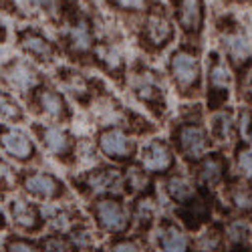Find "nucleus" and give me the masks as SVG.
I'll return each mask as SVG.
<instances>
[{"mask_svg": "<svg viewBox=\"0 0 252 252\" xmlns=\"http://www.w3.org/2000/svg\"><path fill=\"white\" fill-rule=\"evenodd\" d=\"M148 0H113V4L125 10H141Z\"/></svg>", "mask_w": 252, "mask_h": 252, "instance_id": "obj_40", "label": "nucleus"}, {"mask_svg": "<svg viewBox=\"0 0 252 252\" xmlns=\"http://www.w3.org/2000/svg\"><path fill=\"white\" fill-rule=\"evenodd\" d=\"M89 212L95 228L101 234L119 238L131 232V210L119 196H105L93 200Z\"/></svg>", "mask_w": 252, "mask_h": 252, "instance_id": "obj_1", "label": "nucleus"}, {"mask_svg": "<svg viewBox=\"0 0 252 252\" xmlns=\"http://www.w3.org/2000/svg\"><path fill=\"white\" fill-rule=\"evenodd\" d=\"M8 218H6V212L0 208V234H6L8 232Z\"/></svg>", "mask_w": 252, "mask_h": 252, "instance_id": "obj_41", "label": "nucleus"}, {"mask_svg": "<svg viewBox=\"0 0 252 252\" xmlns=\"http://www.w3.org/2000/svg\"><path fill=\"white\" fill-rule=\"evenodd\" d=\"M176 156L170 143L154 137L139 150V167L150 176H165L174 170Z\"/></svg>", "mask_w": 252, "mask_h": 252, "instance_id": "obj_12", "label": "nucleus"}, {"mask_svg": "<svg viewBox=\"0 0 252 252\" xmlns=\"http://www.w3.org/2000/svg\"><path fill=\"white\" fill-rule=\"evenodd\" d=\"M172 137H174V145L178 154L192 163L198 161L202 156H206L210 152V143H212V137H210L208 129L200 123V119H188L180 123L174 129Z\"/></svg>", "mask_w": 252, "mask_h": 252, "instance_id": "obj_4", "label": "nucleus"}, {"mask_svg": "<svg viewBox=\"0 0 252 252\" xmlns=\"http://www.w3.org/2000/svg\"><path fill=\"white\" fill-rule=\"evenodd\" d=\"M210 137L220 141V143H234L236 137H238V123L234 119V115L230 111H224V109H218L212 119H210Z\"/></svg>", "mask_w": 252, "mask_h": 252, "instance_id": "obj_25", "label": "nucleus"}, {"mask_svg": "<svg viewBox=\"0 0 252 252\" xmlns=\"http://www.w3.org/2000/svg\"><path fill=\"white\" fill-rule=\"evenodd\" d=\"M131 91L137 97L139 103H143L150 111L161 115L165 111V91H163V83L158 77L156 71L148 67H135L131 71Z\"/></svg>", "mask_w": 252, "mask_h": 252, "instance_id": "obj_5", "label": "nucleus"}, {"mask_svg": "<svg viewBox=\"0 0 252 252\" xmlns=\"http://www.w3.org/2000/svg\"><path fill=\"white\" fill-rule=\"evenodd\" d=\"M43 218H45V228L55 234H69L71 230L83 222V216L79 210H75L69 204H47L43 208Z\"/></svg>", "mask_w": 252, "mask_h": 252, "instance_id": "obj_19", "label": "nucleus"}, {"mask_svg": "<svg viewBox=\"0 0 252 252\" xmlns=\"http://www.w3.org/2000/svg\"><path fill=\"white\" fill-rule=\"evenodd\" d=\"M200 192V186L192 176L186 174H172L165 180V194L176 206H182L186 202H190L196 194Z\"/></svg>", "mask_w": 252, "mask_h": 252, "instance_id": "obj_24", "label": "nucleus"}, {"mask_svg": "<svg viewBox=\"0 0 252 252\" xmlns=\"http://www.w3.org/2000/svg\"><path fill=\"white\" fill-rule=\"evenodd\" d=\"M85 252H107V250H101V248H91V250H85Z\"/></svg>", "mask_w": 252, "mask_h": 252, "instance_id": "obj_45", "label": "nucleus"}, {"mask_svg": "<svg viewBox=\"0 0 252 252\" xmlns=\"http://www.w3.org/2000/svg\"><path fill=\"white\" fill-rule=\"evenodd\" d=\"M97 148L105 158L115 161V163L131 161L137 154L135 139L123 127H117V125H111V127H105V129L99 131Z\"/></svg>", "mask_w": 252, "mask_h": 252, "instance_id": "obj_7", "label": "nucleus"}, {"mask_svg": "<svg viewBox=\"0 0 252 252\" xmlns=\"http://www.w3.org/2000/svg\"><path fill=\"white\" fill-rule=\"evenodd\" d=\"M40 244H43L45 252H79V248L73 244L69 234L47 232L45 236H40Z\"/></svg>", "mask_w": 252, "mask_h": 252, "instance_id": "obj_36", "label": "nucleus"}, {"mask_svg": "<svg viewBox=\"0 0 252 252\" xmlns=\"http://www.w3.org/2000/svg\"><path fill=\"white\" fill-rule=\"evenodd\" d=\"M34 133H36V139L43 143V148L59 158V159H71L73 154H75V141L71 137V133L61 127L59 123H38L34 125Z\"/></svg>", "mask_w": 252, "mask_h": 252, "instance_id": "obj_14", "label": "nucleus"}, {"mask_svg": "<svg viewBox=\"0 0 252 252\" xmlns=\"http://www.w3.org/2000/svg\"><path fill=\"white\" fill-rule=\"evenodd\" d=\"M32 105L47 119V123H63L71 117L65 95L53 87H36L32 91Z\"/></svg>", "mask_w": 252, "mask_h": 252, "instance_id": "obj_16", "label": "nucleus"}, {"mask_svg": "<svg viewBox=\"0 0 252 252\" xmlns=\"http://www.w3.org/2000/svg\"><path fill=\"white\" fill-rule=\"evenodd\" d=\"M0 152L18 163H29L36 156L31 133L12 123H0Z\"/></svg>", "mask_w": 252, "mask_h": 252, "instance_id": "obj_11", "label": "nucleus"}, {"mask_svg": "<svg viewBox=\"0 0 252 252\" xmlns=\"http://www.w3.org/2000/svg\"><path fill=\"white\" fill-rule=\"evenodd\" d=\"M143 252H161L158 246H154V248H148V250H143Z\"/></svg>", "mask_w": 252, "mask_h": 252, "instance_id": "obj_44", "label": "nucleus"}, {"mask_svg": "<svg viewBox=\"0 0 252 252\" xmlns=\"http://www.w3.org/2000/svg\"><path fill=\"white\" fill-rule=\"evenodd\" d=\"M123 192L133 198L152 194V176L143 172L139 165H131L123 172Z\"/></svg>", "mask_w": 252, "mask_h": 252, "instance_id": "obj_27", "label": "nucleus"}, {"mask_svg": "<svg viewBox=\"0 0 252 252\" xmlns=\"http://www.w3.org/2000/svg\"><path fill=\"white\" fill-rule=\"evenodd\" d=\"M2 252H45L40 238H32L27 234H18V232H10L4 234L2 242H0Z\"/></svg>", "mask_w": 252, "mask_h": 252, "instance_id": "obj_32", "label": "nucleus"}, {"mask_svg": "<svg viewBox=\"0 0 252 252\" xmlns=\"http://www.w3.org/2000/svg\"><path fill=\"white\" fill-rule=\"evenodd\" d=\"M6 218L8 224L14 228V232L34 236L45 230V218H43V208L34 204L29 196L14 194L6 202Z\"/></svg>", "mask_w": 252, "mask_h": 252, "instance_id": "obj_3", "label": "nucleus"}, {"mask_svg": "<svg viewBox=\"0 0 252 252\" xmlns=\"http://www.w3.org/2000/svg\"><path fill=\"white\" fill-rule=\"evenodd\" d=\"M145 248L141 246V238L135 236H119V238H111L107 252H143Z\"/></svg>", "mask_w": 252, "mask_h": 252, "instance_id": "obj_38", "label": "nucleus"}, {"mask_svg": "<svg viewBox=\"0 0 252 252\" xmlns=\"http://www.w3.org/2000/svg\"><path fill=\"white\" fill-rule=\"evenodd\" d=\"M228 202L236 212H240L242 216L252 214V184L244 182V180H234L230 182L228 188Z\"/></svg>", "mask_w": 252, "mask_h": 252, "instance_id": "obj_29", "label": "nucleus"}, {"mask_svg": "<svg viewBox=\"0 0 252 252\" xmlns=\"http://www.w3.org/2000/svg\"><path fill=\"white\" fill-rule=\"evenodd\" d=\"M129 210H131V236L143 238L145 234H150L159 220L156 198L152 194L133 198V204L129 206Z\"/></svg>", "mask_w": 252, "mask_h": 252, "instance_id": "obj_18", "label": "nucleus"}, {"mask_svg": "<svg viewBox=\"0 0 252 252\" xmlns=\"http://www.w3.org/2000/svg\"><path fill=\"white\" fill-rule=\"evenodd\" d=\"M232 89V71L218 53H210L208 63V107L212 111L222 109Z\"/></svg>", "mask_w": 252, "mask_h": 252, "instance_id": "obj_6", "label": "nucleus"}, {"mask_svg": "<svg viewBox=\"0 0 252 252\" xmlns=\"http://www.w3.org/2000/svg\"><path fill=\"white\" fill-rule=\"evenodd\" d=\"M176 218L190 234H196L198 230L212 222V196H210V190L200 188V192L190 202L176 206Z\"/></svg>", "mask_w": 252, "mask_h": 252, "instance_id": "obj_10", "label": "nucleus"}, {"mask_svg": "<svg viewBox=\"0 0 252 252\" xmlns=\"http://www.w3.org/2000/svg\"><path fill=\"white\" fill-rule=\"evenodd\" d=\"M176 14H178V23L184 32L198 34L202 31V25H204L202 0H178Z\"/></svg>", "mask_w": 252, "mask_h": 252, "instance_id": "obj_23", "label": "nucleus"}, {"mask_svg": "<svg viewBox=\"0 0 252 252\" xmlns=\"http://www.w3.org/2000/svg\"><path fill=\"white\" fill-rule=\"evenodd\" d=\"M0 252H2V248H0Z\"/></svg>", "mask_w": 252, "mask_h": 252, "instance_id": "obj_46", "label": "nucleus"}, {"mask_svg": "<svg viewBox=\"0 0 252 252\" xmlns=\"http://www.w3.org/2000/svg\"><path fill=\"white\" fill-rule=\"evenodd\" d=\"M67 45H69V49L75 55H87L93 49V32H91V27L87 23H83V20L75 23L69 29Z\"/></svg>", "mask_w": 252, "mask_h": 252, "instance_id": "obj_30", "label": "nucleus"}, {"mask_svg": "<svg viewBox=\"0 0 252 252\" xmlns=\"http://www.w3.org/2000/svg\"><path fill=\"white\" fill-rule=\"evenodd\" d=\"M194 238L196 252H222L226 246L224 240V224L222 222H210L202 230H198Z\"/></svg>", "mask_w": 252, "mask_h": 252, "instance_id": "obj_26", "label": "nucleus"}, {"mask_svg": "<svg viewBox=\"0 0 252 252\" xmlns=\"http://www.w3.org/2000/svg\"><path fill=\"white\" fill-rule=\"evenodd\" d=\"M154 236L156 246L161 252H196L194 238L178 220L159 218L154 228Z\"/></svg>", "mask_w": 252, "mask_h": 252, "instance_id": "obj_13", "label": "nucleus"}, {"mask_svg": "<svg viewBox=\"0 0 252 252\" xmlns=\"http://www.w3.org/2000/svg\"><path fill=\"white\" fill-rule=\"evenodd\" d=\"M224 55L228 65L238 73V77H246L252 67V47L242 31L234 29L224 34Z\"/></svg>", "mask_w": 252, "mask_h": 252, "instance_id": "obj_17", "label": "nucleus"}, {"mask_svg": "<svg viewBox=\"0 0 252 252\" xmlns=\"http://www.w3.org/2000/svg\"><path fill=\"white\" fill-rule=\"evenodd\" d=\"M234 163L240 180L252 184V143H240L234 152Z\"/></svg>", "mask_w": 252, "mask_h": 252, "instance_id": "obj_34", "label": "nucleus"}, {"mask_svg": "<svg viewBox=\"0 0 252 252\" xmlns=\"http://www.w3.org/2000/svg\"><path fill=\"white\" fill-rule=\"evenodd\" d=\"M20 119H23V109H20L16 99L6 91H0V123L14 125Z\"/></svg>", "mask_w": 252, "mask_h": 252, "instance_id": "obj_35", "label": "nucleus"}, {"mask_svg": "<svg viewBox=\"0 0 252 252\" xmlns=\"http://www.w3.org/2000/svg\"><path fill=\"white\" fill-rule=\"evenodd\" d=\"M248 97H250V101H252V77H250V85H248Z\"/></svg>", "mask_w": 252, "mask_h": 252, "instance_id": "obj_43", "label": "nucleus"}, {"mask_svg": "<svg viewBox=\"0 0 252 252\" xmlns=\"http://www.w3.org/2000/svg\"><path fill=\"white\" fill-rule=\"evenodd\" d=\"M20 186H23L25 194L31 200H38L45 204H53L59 202L63 196H65L67 188L57 176L49 174V172H38V170H31L23 176L20 180Z\"/></svg>", "mask_w": 252, "mask_h": 252, "instance_id": "obj_8", "label": "nucleus"}, {"mask_svg": "<svg viewBox=\"0 0 252 252\" xmlns=\"http://www.w3.org/2000/svg\"><path fill=\"white\" fill-rule=\"evenodd\" d=\"M224 224V240L228 246H248L252 240V222L246 216L230 218Z\"/></svg>", "mask_w": 252, "mask_h": 252, "instance_id": "obj_28", "label": "nucleus"}, {"mask_svg": "<svg viewBox=\"0 0 252 252\" xmlns=\"http://www.w3.org/2000/svg\"><path fill=\"white\" fill-rule=\"evenodd\" d=\"M196 184L204 190L220 188L228 178V161L222 154L208 152L198 161H194V176Z\"/></svg>", "mask_w": 252, "mask_h": 252, "instance_id": "obj_15", "label": "nucleus"}, {"mask_svg": "<svg viewBox=\"0 0 252 252\" xmlns=\"http://www.w3.org/2000/svg\"><path fill=\"white\" fill-rule=\"evenodd\" d=\"M222 252H252L250 246H230L228 250H222Z\"/></svg>", "mask_w": 252, "mask_h": 252, "instance_id": "obj_42", "label": "nucleus"}, {"mask_svg": "<svg viewBox=\"0 0 252 252\" xmlns=\"http://www.w3.org/2000/svg\"><path fill=\"white\" fill-rule=\"evenodd\" d=\"M61 81H63V85H65V89L77 99V101H83V103H87L89 97H91V85H89V81L79 75V73H73V71H63L61 73Z\"/></svg>", "mask_w": 252, "mask_h": 252, "instance_id": "obj_33", "label": "nucleus"}, {"mask_svg": "<svg viewBox=\"0 0 252 252\" xmlns=\"http://www.w3.org/2000/svg\"><path fill=\"white\" fill-rule=\"evenodd\" d=\"M172 38H174V27L170 23V18L161 10L150 12L148 20H145V27H143V40L148 43V47L163 49Z\"/></svg>", "mask_w": 252, "mask_h": 252, "instance_id": "obj_20", "label": "nucleus"}, {"mask_svg": "<svg viewBox=\"0 0 252 252\" xmlns=\"http://www.w3.org/2000/svg\"><path fill=\"white\" fill-rule=\"evenodd\" d=\"M170 75L184 97L198 93L202 85V65L198 51L192 47H180L170 59Z\"/></svg>", "mask_w": 252, "mask_h": 252, "instance_id": "obj_2", "label": "nucleus"}, {"mask_svg": "<svg viewBox=\"0 0 252 252\" xmlns=\"http://www.w3.org/2000/svg\"><path fill=\"white\" fill-rule=\"evenodd\" d=\"M79 186L83 188V192L93 196L95 200L105 196H117L119 192H123V172L115 167H93L81 176Z\"/></svg>", "mask_w": 252, "mask_h": 252, "instance_id": "obj_9", "label": "nucleus"}, {"mask_svg": "<svg viewBox=\"0 0 252 252\" xmlns=\"http://www.w3.org/2000/svg\"><path fill=\"white\" fill-rule=\"evenodd\" d=\"M4 79L8 81V85L12 89H16L18 93H27V91H34L38 87V73L34 71V67L27 61H14L4 69Z\"/></svg>", "mask_w": 252, "mask_h": 252, "instance_id": "obj_21", "label": "nucleus"}, {"mask_svg": "<svg viewBox=\"0 0 252 252\" xmlns=\"http://www.w3.org/2000/svg\"><path fill=\"white\" fill-rule=\"evenodd\" d=\"M18 45L23 49L32 61L38 63H51L55 59V47L53 43L45 36L40 34L38 31H25L23 34L18 36Z\"/></svg>", "mask_w": 252, "mask_h": 252, "instance_id": "obj_22", "label": "nucleus"}, {"mask_svg": "<svg viewBox=\"0 0 252 252\" xmlns=\"http://www.w3.org/2000/svg\"><path fill=\"white\" fill-rule=\"evenodd\" d=\"M97 59H99V63L103 65V69L105 71H109V73H115V75H119V73H123V57L113 49V47H107V45H103V47H99L97 49Z\"/></svg>", "mask_w": 252, "mask_h": 252, "instance_id": "obj_37", "label": "nucleus"}, {"mask_svg": "<svg viewBox=\"0 0 252 252\" xmlns=\"http://www.w3.org/2000/svg\"><path fill=\"white\" fill-rule=\"evenodd\" d=\"M238 133L246 137V143H252V113L248 109L240 111V121H238Z\"/></svg>", "mask_w": 252, "mask_h": 252, "instance_id": "obj_39", "label": "nucleus"}, {"mask_svg": "<svg viewBox=\"0 0 252 252\" xmlns=\"http://www.w3.org/2000/svg\"><path fill=\"white\" fill-rule=\"evenodd\" d=\"M101 232L95 228V224H87L83 220L81 224H77L71 232H69V238L73 240V244L79 248V252H85V250H91V248H99V236Z\"/></svg>", "mask_w": 252, "mask_h": 252, "instance_id": "obj_31", "label": "nucleus"}]
</instances>
